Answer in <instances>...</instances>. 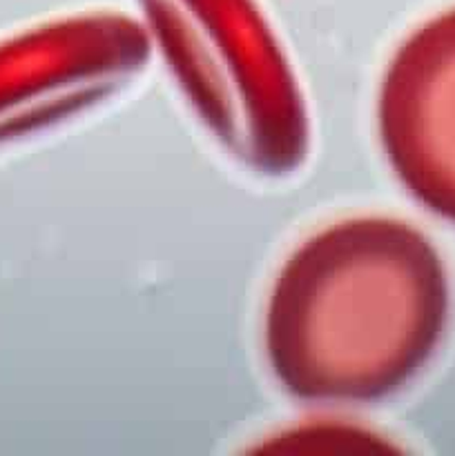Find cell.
Segmentation results:
<instances>
[{"label": "cell", "mask_w": 455, "mask_h": 456, "mask_svg": "<svg viewBox=\"0 0 455 456\" xmlns=\"http://www.w3.org/2000/svg\"><path fill=\"white\" fill-rule=\"evenodd\" d=\"M449 316L433 240L401 218L352 216L284 258L263 310V352L288 396L355 408L404 390L435 356Z\"/></svg>", "instance_id": "obj_1"}, {"label": "cell", "mask_w": 455, "mask_h": 456, "mask_svg": "<svg viewBox=\"0 0 455 456\" xmlns=\"http://www.w3.org/2000/svg\"><path fill=\"white\" fill-rule=\"evenodd\" d=\"M377 132L397 181L455 223V7L415 27L377 92Z\"/></svg>", "instance_id": "obj_4"}, {"label": "cell", "mask_w": 455, "mask_h": 456, "mask_svg": "<svg viewBox=\"0 0 455 456\" xmlns=\"http://www.w3.org/2000/svg\"><path fill=\"white\" fill-rule=\"evenodd\" d=\"M261 450L284 454H379L391 452L393 445L373 428L346 421H312L272 436Z\"/></svg>", "instance_id": "obj_5"}, {"label": "cell", "mask_w": 455, "mask_h": 456, "mask_svg": "<svg viewBox=\"0 0 455 456\" xmlns=\"http://www.w3.org/2000/svg\"><path fill=\"white\" fill-rule=\"evenodd\" d=\"M152 58L138 18L85 12L0 43V138L89 111L134 83Z\"/></svg>", "instance_id": "obj_3"}, {"label": "cell", "mask_w": 455, "mask_h": 456, "mask_svg": "<svg viewBox=\"0 0 455 456\" xmlns=\"http://www.w3.org/2000/svg\"><path fill=\"white\" fill-rule=\"evenodd\" d=\"M136 4L152 49L236 165L254 176L284 178L306 163V96L259 0Z\"/></svg>", "instance_id": "obj_2"}]
</instances>
